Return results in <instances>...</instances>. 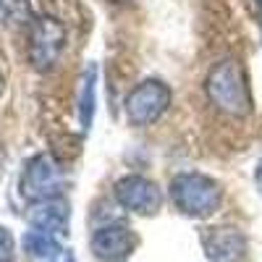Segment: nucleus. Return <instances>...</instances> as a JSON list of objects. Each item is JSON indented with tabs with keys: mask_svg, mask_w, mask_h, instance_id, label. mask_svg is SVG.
<instances>
[{
	"mask_svg": "<svg viewBox=\"0 0 262 262\" xmlns=\"http://www.w3.org/2000/svg\"><path fill=\"white\" fill-rule=\"evenodd\" d=\"M257 16H259V21H257V24L262 27V0H257Z\"/></svg>",
	"mask_w": 262,
	"mask_h": 262,
	"instance_id": "dca6fc26",
	"label": "nucleus"
},
{
	"mask_svg": "<svg viewBox=\"0 0 262 262\" xmlns=\"http://www.w3.org/2000/svg\"><path fill=\"white\" fill-rule=\"evenodd\" d=\"M29 13L27 0H0V16H3L8 24H16Z\"/></svg>",
	"mask_w": 262,
	"mask_h": 262,
	"instance_id": "f8f14e48",
	"label": "nucleus"
},
{
	"mask_svg": "<svg viewBox=\"0 0 262 262\" xmlns=\"http://www.w3.org/2000/svg\"><path fill=\"white\" fill-rule=\"evenodd\" d=\"M13 257V236L8 228L0 226V262H11Z\"/></svg>",
	"mask_w": 262,
	"mask_h": 262,
	"instance_id": "ddd939ff",
	"label": "nucleus"
},
{
	"mask_svg": "<svg viewBox=\"0 0 262 262\" xmlns=\"http://www.w3.org/2000/svg\"><path fill=\"white\" fill-rule=\"evenodd\" d=\"M207 97L221 113L231 118H244L252 113V90L244 66L236 58L215 63L207 74Z\"/></svg>",
	"mask_w": 262,
	"mask_h": 262,
	"instance_id": "f257e3e1",
	"label": "nucleus"
},
{
	"mask_svg": "<svg viewBox=\"0 0 262 262\" xmlns=\"http://www.w3.org/2000/svg\"><path fill=\"white\" fill-rule=\"evenodd\" d=\"M63 184H66V179H63L60 165L50 155L39 152V155H34L24 165L18 189H21V194H24V200H29V202H45V200H55V196H60Z\"/></svg>",
	"mask_w": 262,
	"mask_h": 262,
	"instance_id": "20e7f679",
	"label": "nucleus"
},
{
	"mask_svg": "<svg viewBox=\"0 0 262 262\" xmlns=\"http://www.w3.org/2000/svg\"><path fill=\"white\" fill-rule=\"evenodd\" d=\"M66 48V27L53 16L32 21L29 29V63L37 71H50Z\"/></svg>",
	"mask_w": 262,
	"mask_h": 262,
	"instance_id": "39448f33",
	"label": "nucleus"
},
{
	"mask_svg": "<svg viewBox=\"0 0 262 262\" xmlns=\"http://www.w3.org/2000/svg\"><path fill=\"white\" fill-rule=\"evenodd\" d=\"M170 102L173 92L163 79H144L126 97V121L137 128L152 126L168 113Z\"/></svg>",
	"mask_w": 262,
	"mask_h": 262,
	"instance_id": "7ed1b4c3",
	"label": "nucleus"
},
{
	"mask_svg": "<svg viewBox=\"0 0 262 262\" xmlns=\"http://www.w3.org/2000/svg\"><path fill=\"white\" fill-rule=\"evenodd\" d=\"M254 186H257V191H259V196H262V158H259V163H257V168H254Z\"/></svg>",
	"mask_w": 262,
	"mask_h": 262,
	"instance_id": "2eb2a0df",
	"label": "nucleus"
},
{
	"mask_svg": "<svg viewBox=\"0 0 262 262\" xmlns=\"http://www.w3.org/2000/svg\"><path fill=\"white\" fill-rule=\"evenodd\" d=\"M0 92H3V74H0Z\"/></svg>",
	"mask_w": 262,
	"mask_h": 262,
	"instance_id": "f3484780",
	"label": "nucleus"
},
{
	"mask_svg": "<svg viewBox=\"0 0 262 262\" xmlns=\"http://www.w3.org/2000/svg\"><path fill=\"white\" fill-rule=\"evenodd\" d=\"M50 262H76V257H74L71 249H58V252L50 257Z\"/></svg>",
	"mask_w": 262,
	"mask_h": 262,
	"instance_id": "4468645a",
	"label": "nucleus"
},
{
	"mask_svg": "<svg viewBox=\"0 0 262 262\" xmlns=\"http://www.w3.org/2000/svg\"><path fill=\"white\" fill-rule=\"evenodd\" d=\"M202 249L210 262H242L247 257V236L236 226L205 228Z\"/></svg>",
	"mask_w": 262,
	"mask_h": 262,
	"instance_id": "0eeeda50",
	"label": "nucleus"
},
{
	"mask_svg": "<svg viewBox=\"0 0 262 262\" xmlns=\"http://www.w3.org/2000/svg\"><path fill=\"white\" fill-rule=\"evenodd\" d=\"M0 163H3V149H0Z\"/></svg>",
	"mask_w": 262,
	"mask_h": 262,
	"instance_id": "a211bd4d",
	"label": "nucleus"
},
{
	"mask_svg": "<svg viewBox=\"0 0 262 262\" xmlns=\"http://www.w3.org/2000/svg\"><path fill=\"white\" fill-rule=\"evenodd\" d=\"M24 249L32 254V257H53L60 247L58 236L55 233H48V231H39V228H32L27 231L24 236Z\"/></svg>",
	"mask_w": 262,
	"mask_h": 262,
	"instance_id": "9b49d317",
	"label": "nucleus"
},
{
	"mask_svg": "<svg viewBox=\"0 0 262 262\" xmlns=\"http://www.w3.org/2000/svg\"><path fill=\"white\" fill-rule=\"evenodd\" d=\"M69 215H71L69 205H66L60 196H55V200L34 202V207L29 212V223H32V228L63 236L66 231H69Z\"/></svg>",
	"mask_w": 262,
	"mask_h": 262,
	"instance_id": "1a4fd4ad",
	"label": "nucleus"
},
{
	"mask_svg": "<svg viewBox=\"0 0 262 262\" xmlns=\"http://www.w3.org/2000/svg\"><path fill=\"white\" fill-rule=\"evenodd\" d=\"M116 202L134 215H155L163 207L160 186L147 176H123L113 186Z\"/></svg>",
	"mask_w": 262,
	"mask_h": 262,
	"instance_id": "423d86ee",
	"label": "nucleus"
},
{
	"mask_svg": "<svg viewBox=\"0 0 262 262\" xmlns=\"http://www.w3.org/2000/svg\"><path fill=\"white\" fill-rule=\"evenodd\" d=\"M170 200L186 217H210L223 202V189L205 173L184 170L170 179Z\"/></svg>",
	"mask_w": 262,
	"mask_h": 262,
	"instance_id": "f03ea898",
	"label": "nucleus"
},
{
	"mask_svg": "<svg viewBox=\"0 0 262 262\" xmlns=\"http://www.w3.org/2000/svg\"><path fill=\"white\" fill-rule=\"evenodd\" d=\"M79 123L86 131L95 121V102H97V66H86L79 81Z\"/></svg>",
	"mask_w": 262,
	"mask_h": 262,
	"instance_id": "9d476101",
	"label": "nucleus"
},
{
	"mask_svg": "<svg viewBox=\"0 0 262 262\" xmlns=\"http://www.w3.org/2000/svg\"><path fill=\"white\" fill-rule=\"evenodd\" d=\"M90 247H92V254L102 262H121L134 252L137 236L123 223H107L92 233Z\"/></svg>",
	"mask_w": 262,
	"mask_h": 262,
	"instance_id": "6e6552de",
	"label": "nucleus"
}]
</instances>
